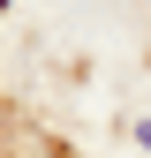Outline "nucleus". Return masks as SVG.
<instances>
[{
	"mask_svg": "<svg viewBox=\"0 0 151 158\" xmlns=\"http://www.w3.org/2000/svg\"><path fill=\"white\" fill-rule=\"evenodd\" d=\"M136 143H144V151H151V121H136Z\"/></svg>",
	"mask_w": 151,
	"mask_h": 158,
	"instance_id": "f257e3e1",
	"label": "nucleus"
},
{
	"mask_svg": "<svg viewBox=\"0 0 151 158\" xmlns=\"http://www.w3.org/2000/svg\"><path fill=\"white\" fill-rule=\"evenodd\" d=\"M0 8H8V0H0Z\"/></svg>",
	"mask_w": 151,
	"mask_h": 158,
	"instance_id": "f03ea898",
	"label": "nucleus"
}]
</instances>
